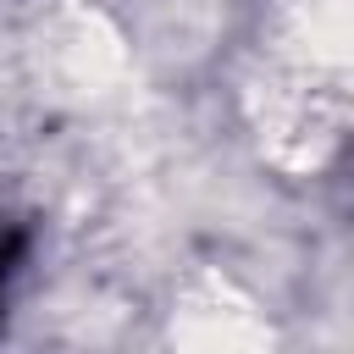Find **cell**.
Masks as SVG:
<instances>
[{
	"instance_id": "6da1fadb",
	"label": "cell",
	"mask_w": 354,
	"mask_h": 354,
	"mask_svg": "<svg viewBox=\"0 0 354 354\" xmlns=\"http://www.w3.org/2000/svg\"><path fill=\"white\" fill-rule=\"evenodd\" d=\"M17 254H22V232H0V293H6V277H11Z\"/></svg>"
}]
</instances>
